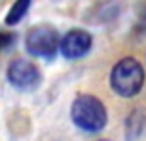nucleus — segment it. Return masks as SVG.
I'll return each instance as SVG.
<instances>
[{
	"label": "nucleus",
	"instance_id": "nucleus-6",
	"mask_svg": "<svg viewBox=\"0 0 146 141\" xmlns=\"http://www.w3.org/2000/svg\"><path fill=\"white\" fill-rule=\"evenodd\" d=\"M29 4H31V0H16L14 5L11 7V11L5 16V24H9V26L17 24L26 16V12L29 9Z\"/></svg>",
	"mask_w": 146,
	"mask_h": 141
},
{
	"label": "nucleus",
	"instance_id": "nucleus-4",
	"mask_svg": "<svg viewBox=\"0 0 146 141\" xmlns=\"http://www.w3.org/2000/svg\"><path fill=\"white\" fill-rule=\"evenodd\" d=\"M7 78L16 88L24 90V88H33L35 84H38L40 72H38L35 64H31L28 60H23V59H16L9 64Z\"/></svg>",
	"mask_w": 146,
	"mask_h": 141
},
{
	"label": "nucleus",
	"instance_id": "nucleus-2",
	"mask_svg": "<svg viewBox=\"0 0 146 141\" xmlns=\"http://www.w3.org/2000/svg\"><path fill=\"white\" fill-rule=\"evenodd\" d=\"M70 117L79 129L86 132H98L107 124V110L103 103L91 95H81L74 100Z\"/></svg>",
	"mask_w": 146,
	"mask_h": 141
},
{
	"label": "nucleus",
	"instance_id": "nucleus-1",
	"mask_svg": "<svg viewBox=\"0 0 146 141\" xmlns=\"http://www.w3.org/2000/svg\"><path fill=\"white\" fill-rule=\"evenodd\" d=\"M143 83H144V69L136 59L125 57L113 65L110 74V84L117 95L125 98L134 96L141 91Z\"/></svg>",
	"mask_w": 146,
	"mask_h": 141
},
{
	"label": "nucleus",
	"instance_id": "nucleus-5",
	"mask_svg": "<svg viewBox=\"0 0 146 141\" xmlns=\"http://www.w3.org/2000/svg\"><path fill=\"white\" fill-rule=\"evenodd\" d=\"M90 48H91V35L84 29H72L60 41V52L69 60L86 55Z\"/></svg>",
	"mask_w": 146,
	"mask_h": 141
},
{
	"label": "nucleus",
	"instance_id": "nucleus-3",
	"mask_svg": "<svg viewBox=\"0 0 146 141\" xmlns=\"http://www.w3.org/2000/svg\"><path fill=\"white\" fill-rule=\"evenodd\" d=\"M58 45V33L50 24H38L29 29L26 36V50L35 57L50 59L55 55Z\"/></svg>",
	"mask_w": 146,
	"mask_h": 141
},
{
	"label": "nucleus",
	"instance_id": "nucleus-7",
	"mask_svg": "<svg viewBox=\"0 0 146 141\" xmlns=\"http://www.w3.org/2000/svg\"><path fill=\"white\" fill-rule=\"evenodd\" d=\"M102 141H107V139H102Z\"/></svg>",
	"mask_w": 146,
	"mask_h": 141
}]
</instances>
